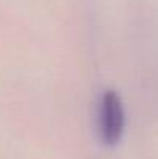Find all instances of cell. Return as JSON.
Masks as SVG:
<instances>
[{"instance_id":"6da1fadb","label":"cell","mask_w":158,"mask_h":159,"mask_svg":"<svg viewBox=\"0 0 158 159\" xmlns=\"http://www.w3.org/2000/svg\"><path fill=\"white\" fill-rule=\"evenodd\" d=\"M124 125L126 114L121 98L115 91H105L99 111V131L105 145H115L121 139Z\"/></svg>"}]
</instances>
